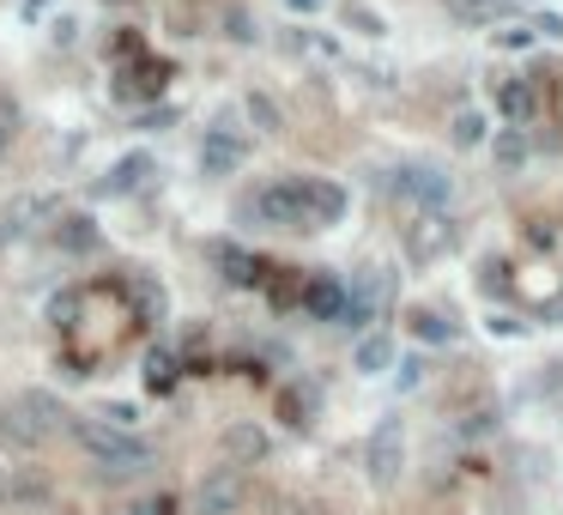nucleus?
Masks as SVG:
<instances>
[{
	"label": "nucleus",
	"mask_w": 563,
	"mask_h": 515,
	"mask_svg": "<svg viewBox=\"0 0 563 515\" xmlns=\"http://www.w3.org/2000/svg\"><path fill=\"white\" fill-rule=\"evenodd\" d=\"M400 188H412L419 200H443L448 188H443V176L436 171H400Z\"/></svg>",
	"instance_id": "nucleus-11"
},
{
	"label": "nucleus",
	"mask_w": 563,
	"mask_h": 515,
	"mask_svg": "<svg viewBox=\"0 0 563 515\" xmlns=\"http://www.w3.org/2000/svg\"><path fill=\"white\" fill-rule=\"evenodd\" d=\"M357 364H364V371H382V364H388V340H364L357 346Z\"/></svg>",
	"instance_id": "nucleus-13"
},
{
	"label": "nucleus",
	"mask_w": 563,
	"mask_h": 515,
	"mask_svg": "<svg viewBox=\"0 0 563 515\" xmlns=\"http://www.w3.org/2000/svg\"><path fill=\"white\" fill-rule=\"evenodd\" d=\"M455 140L460 145H479V116H455Z\"/></svg>",
	"instance_id": "nucleus-16"
},
{
	"label": "nucleus",
	"mask_w": 563,
	"mask_h": 515,
	"mask_svg": "<svg viewBox=\"0 0 563 515\" xmlns=\"http://www.w3.org/2000/svg\"><path fill=\"white\" fill-rule=\"evenodd\" d=\"M176 383V364L164 352H152V388H171Z\"/></svg>",
	"instance_id": "nucleus-15"
},
{
	"label": "nucleus",
	"mask_w": 563,
	"mask_h": 515,
	"mask_svg": "<svg viewBox=\"0 0 563 515\" xmlns=\"http://www.w3.org/2000/svg\"><path fill=\"white\" fill-rule=\"evenodd\" d=\"M13 128H19L13 104H0V152H7V140H13Z\"/></svg>",
	"instance_id": "nucleus-17"
},
{
	"label": "nucleus",
	"mask_w": 563,
	"mask_h": 515,
	"mask_svg": "<svg viewBox=\"0 0 563 515\" xmlns=\"http://www.w3.org/2000/svg\"><path fill=\"white\" fill-rule=\"evenodd\" d=\"M448 13L467 19V25H479V19H503V13H515V0H448Z\"/></svg>",
	"instance_id": "nucleus-8"
},
{
	"label": "nucleus",
	"mask_w": 563,
	"mask_h": 515,
	"mask_svg": "<svg viewBox=\"0 0 563 515\" xmlns=\"http://www.w3.org/2000/svg\"><path fill=\"white\" fill-rule=\"evenodd\" d=\"M497 159H503V164H521V159H527V140H521V133H503V140H497Z\"/></svg>",
	"instance_id": "nucleus-14"
},
{
	"label": "nucleus",
	"mask_w": 563,
	"mask_h": 515,
	"mask_svg": "<svg viewBox=\"0 0 563 515\" xmlns=\"http://www.w3.org/2000/svg\"><path fill=\"white\" fill-rule=\"evenodd\" d=\"M443 243H448V225H443V219L431 212V219H419V225H412L407 249H412V261H431V255L443 249Z\"/></svg>",
	"instance_id": "nucleus-6"
},
{
	"label": "nucleus",
	"mask_w": 563,
	"mask_h": 515,
	"mask_svg": "<svg viewBox=\"0 0 563 515\" xmlns=\"http://www.w3.org/2000/svg\"><path fill=\"white\" fill-rule=\"evenodd\" d=\"M297 304L309 309V316H328V321H340V316H345V291L333 285V279H315V285H303V291H297Z\"/></svg>",
	"instance_id": "nucleus-5"
},
{
	"label": "nucleus",
	"mask_w": 563,
	"mask_h": 515,
	"mask_svg": "<svg viewBox=\"0 0 563 515\" xmlns=\"http://www.w3.org/2000/svg\"><path fill=\"white\" fill-rule=\"evenodd\" d=\"M394 449H400V431H394V424H382V431H376V449H370V467H376V479L394 473Z\"/></svg>",
	"instance_id": "nucleus-10"
},
{
	"label": "nucleus",
	"mask_w": 563,
	"mask_h": 515,
	"mask_svg": "<svg viewBox=\"0 0 563 515\" xmlns=\"http://www.w3.org/2000/svg\"><path fill=\"white\" fill-rule=\"evenodd\" d=\"M412 333H419V340H448V328H443L436 309H419V316H412Z\"/></svg>",
	"instance_id": "nucleus-12"
},
{
	"label": "nucleus",
	"mask_w": 563,
	"mask_h": 515,
	"mask_svg": "<svg viewBox=\"0 0 563 515\" xmlns=\"http://www.w3.org/2000/svg\"><path fill=\"white\" fill-rule=\"evenodd\" d=\"M55 419H61V412H55L49 395H19L13 407H7V424H0V431H7V443H19V449H37L43 436L55 431Z\"/></svg>",
	"instance_id": "nucleus-3"
},
{
	"label": "nucleus",
	"mask_w": 563,
	"mask_h": 515,
	"mask_svg": "<svg viewBox=\"0 0 563 515\" xmlns=\"http://www.w3.org/2000/svg\"><path fill=\"white\" fill-rule=\"evenodd\" d=\"M140 515H171V498H157V503H140Z\"/></svg>",
	"instance_id": "nucleus-18"
},
{
	"label": "nucleus",
	"mask_w": 563,
	"mask_h": 515,
	"mask_svg": "<svg viewBox=\"0 0 563 515\" xmlns=\"http://www.w3.org/2000/svg\"><path fill=\"white\" fill-rule=\"evenodd\" d=\"M291 7H321V0H291Z\"/></svg>",
	"instance_id": "nucleus-19"
},
{
	"label": "nucleus",
	"mask_w": 563,
	"mask_h": 515,
	"mask_svg": "<svg viewBox=\"0 0 563 515\" xmlns=\"http://www.w3.org/2000/svg\"><path fill=\"white\" fill-rule=\"evenodd\" d=\"M345 212V195L333 183H279V188H261L255 200H243V219H261V225H333Z\"/></svg>",
	"instance_id": "nucleus-1"
},
{
	"label": "nucleus",
	"mask_w": 563,
	"mask_h": 515,
	"mask_svg": "<svg viewBox=\"0 0 563 515\" xmlns=\"http://www.w3.org/2000/svg\"><path fill=\"white\" fill-rule=\"evenodd\" d=\"M73 436L92 449V461L104 467V473H140L145 467V443L128 436L121 424L109 431V424H97V419H73Z\"/></svg>",
	"instance_id": "nucleus-2"
},
{
	"label": "nucleus",
	"mask_w": 563,
	"mask_h": 515,
	"mask_svg": "<svg viewBox=\"0 0 563 515\" xmlns=\"http://www.w3.org/2000/svg\"><path fill=\"white\" fill-rule=\"evenodd\" d=\"M236 159H243V140H236V133H212V140L200 145V164H207V171H231Z\"/></svg>",
	"instance_id": "nucleus-7"
},
{
	"label": "nucleus",
	"mask_w": 563,
	"mask_h": 515,
	"mask_svg": "<svg viewBox=\"0 0 563 515\" xmlns=\"http://www.w3.org/2000/svg\"><path fill=\"white\" fill-rule=\"evenodd\" d=\"M491 104L503 121H527L533 116V85L527 80H491Z\"/></svg>",
	"instance_id": "nucleus-4"
},
{
	"label": "nucleus",
	"mask_w": 563,
	"mask_h": 515,
	"mask_svg": "<svg viewBox=\"0 0 563 515\" xmlns=\"http://www.w3.org/2000/svg\"><path fill=\"white\" fill-rule=\"evenodd\" d=\"M152 171V164L140 159V152H133V159H121L116 171H109V183H104V195H128V188H140V176Z\"/></svg>",
	"instance_id": "nucleus-9"
}]
</instances>
